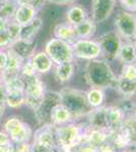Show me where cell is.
I'll list each match as a JSON object with an SVG mask.
<instances>
[{"label":"cell","instance_id":"cell-1","mask_svg":"<svg viewBox=\"0 0 136 152\" xmlns=\"http://www.w3.org/2000/svg\"><path fill=\"white\" fill-rule=\"evenodd\" d=\"M85 79L90 87L108 89L115 87L117 74L105 58L87 61L85 66Z\"/></svg>","mask_w":136,"mask_h":152},{"label":"cell","instance_id":"cell-2","mask_svg":"<svg viewBox=\"0 0 136 152\" xmlns=\"http://www.w3.org/2000/svg\"><path fill=\"white\" fill-rule=\"evenodd\" d=\"M85 127V124L77 122L55 127L54 136L57 150L61 152H73L82 141Z\"/></svg>","mask_w":136,"mask_h":152},{"label":"cell","instance_id":"cell-3","mask_svg":"<svg viewBox=\"0 0 136 152\" xmlns=\"http://www.w3.org/2000/svg\"><path fill=\"white\" fill-rule=\"evenodd\" d=\"M58 94L60 96V102L71 112L75 120L78 118H86L93 110L87 104L85 90L65 86L58 91Z\"/></svg>","mask_w":136,"mask_h":152},{"label":"cell","instance_id":"cell-4","mask_svg":"<svg viewBox=\"0 0 136 152\" xmlns=\"http://www.w3.org/2000/svg\"><path fill=\"white\" fill-rule=\"evenodd\" d=\"M24 82V104L35 112L41 105L46 94V86L39 75L23 78Z\"/></svg>","mask_w":136,"mask_h":152},{"label":"cell","instance_id":"cell-5","mask_svg":"<svg viewBox=\"0 0 136 152\" xmlns=\"http://www.w3.org/2000/svg\"><path fill=\"white\" fill-rule=\"evenodd\" d=\"M114 33L122 41L136 40V13L121 10L114 18Z\"/></svg>","mask_w":136,"mask_h":152},{"label":"cell","instance_id":"cell-6","mask_svg":"<svg viewBox=\"0 0 136 152\" xmlns=\"http://www.w3.org/2000/svg\"><path fill=\"white\" fill-rule=\"evenodd\" d=\"M44 52L50 57L54 65L72 62L75 60L71 44L57 38H52L47 42L44 48Z\"/></svg>","mask_w":136,"mask_h":152},{"label":"cell","instance_id":"cell-7","mask_svg":"<svg viewBox=\"0 0 136 152\" xmlns=\"http://www.w3.org/2000/svg\"><path fill=\"white\" fill-rule=\"evenodd\" d=\"M55 127L51 124L42 125L35 132L33 142L31 144V152H54L56 149L55 136H54Z\"/></svg>","mask_w":136,"mask_h":152},{"label":"cell","instance_id":"cell-8","mask_svg":"<svg viewBox=\"0 0 136 152\" xmlns=\"http://www.w3.org/2000/svg\"><path fill=\"white\" fill-rule=\"evenodd\" d=\"M74 59L91 61L103 57L100 42L93 39H78L71 45Z\"/></svg>","mask_w":136,"mask_h":152},{"label":"cell","instance_id":"cell-9","mask_svg":"<svg viewBox=\"0 0 136 152\" xmlns=\"http://www.w3.org/2000/svg\"><path fill=\"white\" fill-rule=\"evenodd\" d=\"M5 132L9 135L11 142H29L33 137L29 125L15 117L9 118L4 124Z\"/></svg>","mask_w":136,"mask_h":152},{"label":"cell","instance_id":"cell-10","mask_svg":"<svg viewBox=\"0 0 136 152\" xmlns=\"http://www.w3.org/2000/svg\"><path fill=\"white\" fill-rule=\"evenodd\" d=\"M116 3L117 0H91V14L90 18L96 24L104 23L115 10Z\"/></svg>","mask_w":136,"mask_h":152},{"label":"cell","instance_id":"cell-11","mask_svg":"<svg viewBox=\"0 0 136 152\" xmlns=\"http://www.w3.org/2000/svg\"><path fill=\"white\" fill-rule=\"evenodd\" d=\"M60 102V96L58 92H46L44 100L38 109L35 111L39 122L43 125L50 124V115L53 107Z\"/></svg>","mask_w":136,"mask_h":152},{"label":"cell","instance_id":"cell-12","mask_svg":"<svg viewBox=\"0 0 136 152\" xmlns=\"http://www.w3.org/2000/svg\"><path fill=\"white\" fill-rule=\"evenodd\" d=\"M98 41L100 42V45L102 47L103 58H105L108 61L115 60L122 40L113 31L103 35Z\"/></svg>","mask_w":136,"mask_h":152},{"label":"cell","instance_id":"cell-13","mask_svg":"<svg viewBox=\"0 0 136 152\" xmlns=\"http://www.w3.org/2000/svg\"><path fill=\"white\" fill-rule=\"evenodd\" d=\"M111 134H112V132L108 131V130L91 128V127L85 125L81 142H86V143H90L93 146L99 147L110 140Z\"/></svg>","mask_w":136,"mask_h":152},{"label":"cell","instance_id":"cell-14","mask_svg":"<svg viewBox=\"0 0 136 152\" xmlns=\"http://www.w3.org/2000/svg\"><path fill=\"white\" fill-rule=\"evenodd\" d=\"M76 122L74 119V116L71 114L66 107L59 102L53 107L50 115V124L53 125L54 127L63 126V125H67L70 123Z\"/></svg>","mask_w":136,"mask_h":152},{"label":"cell","instance_id":"cell-15","mask_svg":"<svg viewBox=\"0 0 136 152\" xmlns=\"http://www.w3.org/2000/svg\"><path fill=\"white\" fill-rule=\"evenodd\" d=\"M107 118L109 130L114 132L122 128L128 117L117 104H109L107 105Z\"/></svg>","mask_w":136,"mask_h":152},{"label":"cell","instance_id":"cell-16","mask_svg":"<svg viewBox=\"0 0 136 152\" xmlns=\"http://www.w3.org/2000/svg\"><path fill=\"white\" fill-rule=\"evenodd\" d=\"M39 15V11L33 4H28V5H21L16 7L15 13L12 18L16 23L19 26H26L33 21L37 16Z\"/></svg>","mask_w":136,"mask_h":152},{"label":"cell","instance_id":"cell-17","mask_svg":"<svg viewBox=\"0 0 136 152\" xmlns=\"http://www.w3.org/2000/svg\"><path fill=\"white\" fill-rule=\"evenodd\" d=\"M90 16H88L85 7L77 3L69 5L65 11V21L73 26L83 23Z\"/></svg>","mask_w":136,"mask_h":152},{"label":"cell","instance_id":"cell-18","mask_svg":"<svg viewBox=\"0 0 136 152\" xmlns=\"http://www.w3.org/2000/svg\"><path fill=\"white\" fill-rule=\"evenodd\" d=\"M31 62L33 64V67L37 74H46V73L50 72L52 68L54 67V63L52 62L47 54L44 51H40V52L35 53L32 56Z\"/></svg>","mask_w":136,"mask_h":152},{"label":"cell","instance_id":"cell-19","mask_svg":"<svg viewBox=\"0 0 136 152\" xmlns=\"http://www.w3.org/2000/svg\"><path fill=\"white\" fill-rule=\"evenodd\" d=\"M121 64H129L136 62L134 42L130 41H121L119 50L116 55V59Z\"/></svg>","mask_w":136,"mask_h":152},{"label":"cell","instance_id":"cell-20","mask_svg":"<svg viewBox=\"0 0 136 152\" xmlns=\"http://www.w3.org/2000/svg\"><path fill=\"white\" fill-rule=\"evenodd\" d=\"M53 35L54 38L60 39L64 42H67L69 44H72L77 40L75 35V31H74V26L69 24L66 21L63 23H56L53 28Z\"/></svg>","mask_w":136,"mask_h":152},{"label":"cell","instance_id":"cell-21","mask_svg":"<svg viewBox=\"0 0 136 152\" xmlns=\"http://www.w3.org/2000/svg\"><path fill=\"white\" fill-rule=\"evenodd\" d=\"M36 46V40H18L12 43L8 49L13 50L17 55H19L24 60H26V59L32 58V56L35 54Z\"/></svg>","mask_w":136,"mask_h":152},{"label":"cell","instance_id":"cell-22","mask_svg":"<svg viewBox=\"0 0 136 152\" xmlns=\"http://www.w3.org/2000/svg\"><path fill=\"white\" fill-rule=\"evenodd\" d=\"M54 76L58 82L65 84L72 79L75 73V64L74 61L72 62H66L59 65H54Z\"/></svg>","mask_w":136,"mask_h":152},{"label":"cell","instance_id":"cell-23","mask_svg":"<svg viewBox=\"0 0 136 152\" xmlns=\"http://www.w3.org/2000/svg\"><path fill=\"white\" fill-rule=\"evenodd\" d=\"M44 21L43 18L40 15H38L33 21L26 26H21V36H19V40H35V38L39 34L40 29L43 28Z\"/></svg>","mask_w":136,"mask_h":152},{"label":"cell","instance_id":"cell-24","mask_svg":"<svg viewBox=\"0 0 136 152\" xmlns=\"http://www.w3.org/2000/svg\"><path fill=\"white\" fill-rule=\"evenodd\" d=\"M85 97L87 100L88 105L91 109H98L103 105H105L107 94L105 89L96 87H90L87 90H85Z\"/></svg>","mask_w":136,"mask_h":152},{"label":"cell","instance_id":"cell-25","mask_svg":"<svg viewBox=\"0 0 136 152\" xmlns=\"http://www.w3.org/2000/svg\"><path fill=\"white\" fill-rule=\"evenodd\" d=\"M76 38L78 39H93L96 33V23L90 18H86L83 23L74 26Z\"/></svg>","mask_w":136,"mask_h":152},{"label":"cell","instance_id":"cell-26","mask_svg":"<svg viewBox=\"0 0 136 152\" xmlns=\"http://www.w3.org/2000/svg\"><path fill=\"white\" fill-rule=\"evenodd\" d=\"M6 51L7 55H8V61H7L6 68L3 71L7 73H12V74H19V71H21L24 59L21 58L19 55H17L11 49H7Z\"/></svg>","mask_w":136,"mask_h":152},{"label":"cell","instance_id":"cell-27","mask_svg":"<svg viewBox=\"0 0 136 152\" xmlns=\"http://www.w3.org/2000/svg\"><path fill=\"white\" fill-rule=\"evenodd\" d=\"M24 100L26 96L24 91H8L6 95L5 104L12 109H18L24 104Z\"/></svg>","mask_w":136,"mask_h":152},{"label":"cell","instance_id":"cell-28","mask_svg":"<svg viewBox=\"0 0 136 152\" xmlns=\"http://www.w3.org/2000/svg\"><path fill=\"white\" fill-rule=\"evenodd\" d=\"M5 85L7 92L8 91H24V82L21 75L15 77L9 78L4 81H2Z\"/></svg>","mask_w":136,"mask_h":152},{"label":"cell","instance_id":"cell-29","mask_svg":"<svg viewBox=\"0 0 136 152\" xmlns=\"http://www.w3.org/2000/svg\"><path fill=\"white\" fill-rule=\"evenodd\" d=\"M17 5L12 0H6L0 5V16L11 20L15 13Z\"/></svg>","mask_w":136,"mask_h":152},{"label":"cell","instance_id":"cell-30","mask_svg":"<svg viewBox=\"0 0 136 152\" xmlns=\"http://www.w3.org/2000/svg\"><path fill=\"white\" fill-rule=\"evenodd\" d=\"M119 77L125 78L128 80L136 81V62L129 63V64H123L121 67Z\"/></svg>","mask_w":136,"mask_h":152},{"label":"cell","instance_id":"cell-31","mask_svg":"<svg viewBox=\"0 0 136 152\" xmlns=\"http://www.w3.org/2000/svg\"><path fill=\"white\" fill-rule=\"evenodd\" d=\"M21 31V26H19L18 23H16L15 21L11 19L6 28V33L8 35L9 39H10L11 44L19 40Z\"/></svg>","mask_w":136,"mask_h":152},{"label":"cell","instance_id":"cell-32","mask_svg":"<svg viewBox=\"0 0 136 152\" xmlns=\"http://www.w3.org/2000/svg\"><path fill=\"white\" fill-rule=\"evenodd\" d=\"M19 74L23 78H26V77H32L34 75H38L37 72L35 71L33 64L31 62V59H26V60L24 61L23 65H21V71H19Z\"/></svg>","mask_w":136,"mask_h":152},{"label":"cell","instance_id":"cell-33","mask_svg":"<svg viewBox=\"0 0 136 152\" xmlns=\"http://www.w3.org/2000/svg\"><path fill=\"white\" fill-rule=\"evenodd\" d=\"M10 152H31L29 142H11Z\"/></svg>","mask_w":136,"mask_h":152},{"label":"cell","instance_id":"cell-34","mask_svg":"<svg viewBox=\"0 0 136 152\" xmlns=\"http://www.w3.org/2000/svg\"><path fill=\"white\" fill-rule=\"evenodd\" d=\"M123 10L136 13V0H118Z\"/></svg>","mask_w":136,"mask_h":152},{"label":"cell","instance_id":"cell-35","mask_svg":"<svg viewBox=\"0 0 136 152\" xmlns=\"http://www.w3.org/2000/svg\"><path fill=\"white\" fill-rule=\"evenodd\" d=\"M11 45L10 39H9L8 35H7L6 31H0V49L3 50H7Z\"/></svg>","mask_w":136,"mask_h":152},{"label":"cell","instance_id":"cell-36","mask_svg":"<svg viewBox=\"0 0 136 152\" xmlns=\"http://www.w3.org/2000/svg\"><path fill=\"white\" fill-rule=\"evenodd\" d=\"M78 0H47V2L50 4H53V5H57V6H65V5H72V4H75Z\"/></svg>","mask_w":136,"mask_h":152},{"label":"cell","instance_id":"cell-37","mask_svg":"<svg viewBox=\"0 0 136 152\" xmlns=\"http://www.w3.org/2000/svg\"><path fill=\"white\" fill-rule=\"evenodd\" d=\"M7 61H8V55H7V51L0 49V72L3 71L6 68Z\"/></svg>","mask_w":136,"mask_h":152},{"label":"cell","instance_id":"cell-38","mask_svg":"<svg viewBox=\"0 0 136 152\" xmlns=\"http://www.w3.org/2000/svg\"><path fill=\"white\" fill-rule=\"evenodd\" d=\"M11 144V139L6 132L0 131V147H7Z\"/></svg>","mask_w":136,"mask_h":152},{"label":"cell","instance_id":"cell-39","mask_svg":"<svg viewBox=\"0 0 136 152\" xmlns=\"http://www.w3.org/2000/svg\"><path fill=\"white\" fill-rule=\"evenodd\" d=\"M98 152H117V150H116L115 147L108 141L98 147Z\"/></svg>","mask_w":136,"mask_h":152},{"label":"cell","instance_id":"cell-40","mask_svg":"<svg viewBox=\"0 0 136 152\" xmlns=\"http://www.w3.org/2000/svg\"><path fill=\"white\" fill-rule=\"evenodd\" d=\"M6 95H7V89L4 85L3 82H0V102H5L6 99Z\"/></svg>","mask_w":136,"mask_h":152},{"label":"cell","instance_id":"cell-41","mask_svg":"<svg viewBox=\"0 0 136 152\" xmlns=\"http://www.w3.org/2000/svg\"><path fill=\"white\" fill-rule=\"evenodd\" d=\"M9 21L10 20L2 18V16H0V31H6V28H7V26H8Z\"/></svg>","mask_w":136,"mask_h":152},{"label":"cell","instance_id":"cell-42","mask_svg":"<svg viewBox=\"0 0 136 152\" xmlns=\"http://www.w3.org/2000/svg\"><path fill=\"white\" fill-rule=\"evenodd\" d=\"M17 6L21 5H28V4H33L34 0H12Z\"/></svg>","mask_w":136,"mask_h":152},{"label":"cell","instance_id":"cell-43","mask_svg":"<svg viewBox=\"0 0 136 152\" xmlns=\"http://www.w3.org/2000/svg\"><path fill=\"white\" fill-rule=\"evenodd\" d=\"M4 112H5V102H0V119L3 116Z\"/></svg>","mask_w":136,"mask_h":152},{"label":"cell","instance_id":"cell-44","mask_svg":"<svg viewBox=\"0 0 136 152\" xmlns=\"http://www.w3.org/2000/svg\"><path fill=\"white\" fill-rule=\"evenodd\" d=\"M0 152H10V145L7 147H0Z\"/></svg>","mask_w":136,"mask_h":152},{"label":"cell","instance_id":"cell-45","mask_svg":"<svg viewBox=\"0 0 136 152\" xmlns=\"http://www.w3.org/2000/svg\"><path fill=\"white\" fill-rule=\"evenodd\" d=\"M132 117L134 118V119H135V121H136V104H135V109H134V112H133Z\"/></svg>","mask_w":136,"mask_h":152},{"label":"cell","instance_id":"cell-46","mask_svg":"<svg viewBox=\"0 0 136 152\" xmlns=\"http://www.w3.org/2000/svg\"><path fill=\"white\" fill-rule=\"evenodd\" d=\"M134 48H135V55H136V40L134 41Z\"/></svg>","mask_w":136,"mask_h":152},{"label":"cell","instance_id":"cell-47","mask_svg":"<svg viewBox=\"0 0 136 152\" xmlns=\"http://www.w3.org/2000/svg\"><path fill=\"white\" fill-rule=\"evenodd\" d=\"M0 82H1V72H0Z\"/></svg>","mask_w":136,"mask_h":152},{"label":"cell","instance_id":"cell-48","mask_svg":"<svg viewBox=\"0 0 136 152\" xmlns=\"http://www.w3.org/2000/svg\"><path fill=\"white\" fill-rule=\"evenodd\" d=\"M54 152H61V151H59V150H57V149H55V151Z\"/></svg>","mask_w":136,"mask_h":152}]
</instances>
